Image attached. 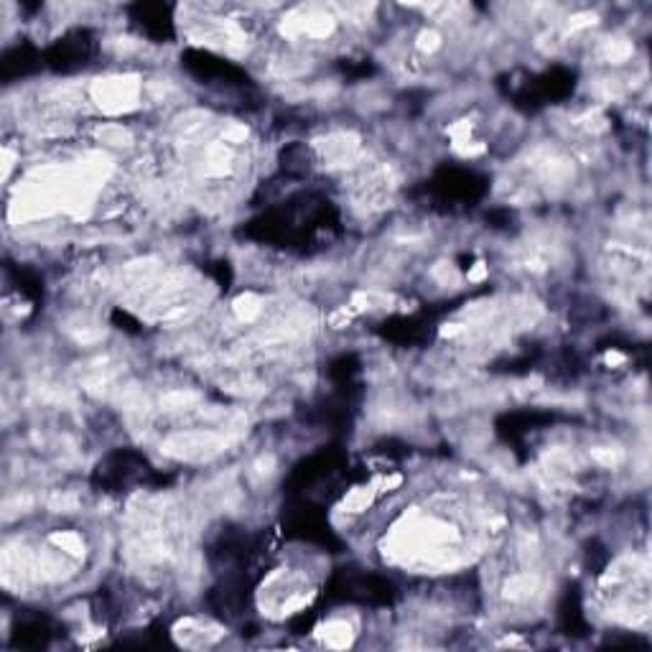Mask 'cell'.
<instances>
[{"label":"cell","mask_w":652,"mask_h":652,"mask_svg":"<svg viewBox=\"0 0 652 652\" xmlns=\"http://www.w3.org/2000/svg\"><path fill=\"white\" fill-rule=\"evenodd\" d=\"M438 46H441V36H438V31H433V28H428V31H423L418 36V49L420 51H436Z\"/></svg>","instance_id":"6"},{"label":"cell","mask_w":652,"mask_h":652,"mask_svg":"<svg viewBox=\"0 0 652 652\" xmlns=\"http://www.w3.org/2000/svg\"><path fill=\"white\" fill-rule=\"evenodd\" d=\"M260 311H263V301H260L258 295L245 293L234 301V313L240 316L242 322H252V319H258Z\"/></svg>","instance_id":"4"},{"label":"cell","mask_w":652,"mask_h":652,"mask_svg":"<svg viewBox=\"0 0 652 652\" xmlns=\"http://www.w3.org/2000/svg\"><path fill=\"white\" fill-rule=\"evenodd\" d=\"M95 97H97L99 108L108 112H123V110L133 108L138 99V82L135 80H105L95 87Z\"/></svg>","instance_id":"1"},{"label":"cell","mask_w":652,"mask_h":652,"mask_svg":"<svg viewBox=\"0 0 652 652\" xmlns=\"http://www.w3.org/2000/svg\"><path fill=\"white\" fill-rule=\"evenodd\" d=\"M375 497V490L372 487H359V490H352L344 500V509L347 512H362V509L370 507V502Z\"/></svg>","instance_id":"5"},{"label":"cell","mask_w":652,"mask_h":652,"mask_svg":"<svg viewBox=\"0 0 652 652\" xmlns=\"http://www.w3.org/2000/svg\"><path fill=\"white\" fill-rule=\"evenodd\" d=\"M484 276H487V268H484L482 263H479V265H476V268H474L466 278H469V280H482Z\"/></svg>","instance_id":"9"},{"label":"cell","mask_w":652,"mask_h":652,"mask_svg":"<svg viewBox=\"0 0 652 652\" xmlns=\"http://www.w3.org/2000/svg\"><path fill=\"white\" fill-rule=\"evenodd\" d=\"M49 540H51V545H56V551H64L67 555H74V558L84 555V540H82V535H77V533L62 530V533H54Z\"/></svg>","instance_id":"3"},{"label":"cell","mask_w":652,"mask_h":652,"mask_svg":"<svg viewBox=\"0 0 652 652\" xmlns=\"http://www.w3.org/2000/svg\"><path fill=\"white\" fill-rule=\"evenodd\" d=\"M594 23V16L591 13H579V16H573L571 19V28H586Z\"/></svg>","instance_id":"8"},{"label":"cell","mask_w":652,"mask_h":652,"mask_svg":"<svg viewBox=\"0 0 652 652\" xmlns=\"http://www.w3.org/2000/svg\"><path fill=\"white\" fill-rule=\"evenodd\" d=\"M629 54H632V46L627 44V41H612V44L607 46V56L612 62H625Z\"/></svg>","instance_id":"7"},{"label":"cell","mask_w":652,"mask_h":652,"mask_svg":"<svg viewBox=\"0 0 652 652\" xmlns=\"http://www.w3.org/2000/svg\"><path fill=\"white\" fill-rule=\"evenodd\" d=\"M352 627L347 625V622H341V619H334V622H329V625L324 627V642L329 644V647H347L349 642H352Z\"/></svg>","instance_id":"2"}]
</instances>
